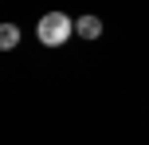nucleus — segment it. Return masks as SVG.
Instances as JSON below:
<instances>
[{
	"mask_svg": "<svg viewBox=\"0 0 149 145\" xmlns=\"http://www.w3.org/2000/svg\"><path fill=\"white\" fill-rule=\"evenodd\" d=\"M36 35H39V43H43V47H59V43H67V39L74 35V24H71L67 12H47L43 20H39Z\"/></svg>",
	"mask_w": 149,
	"mask_h": 145,
	"instance_id": "1",
	"label": "nucleus"
},
{
	"mask_svg": "<svg viewBox=\"0 0 149 145\" xmlns=\"http://www.w3.org/2000/svg\"><path fill=\"white\" fill-rule=\"evenodd\" d=\"M74 31H79L82 39H98L102 35V20H98V16H82V20H74Z\"/></svg>",
	"mask_w": 149,
	"mask_h": 145,
	"instance_id": "2",
	"label": "nucleus"
},
{
	"mask_svg": "<svg viewBox=\"0 0 149 145\" xmlns=\"http://www.w3.org/2000/svg\"><path fill=\"white\" fill-rule=\"evenodd\" d=\"M16 43H20V28H16V24H4V28H0V47L12 51Z\"/></svg>",
	"mask_w": 149,
	"mask_h": 145,
	"instance_id": "3",
	"label": "nucleus"
}]
</instances>
